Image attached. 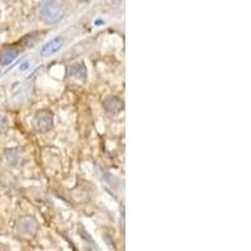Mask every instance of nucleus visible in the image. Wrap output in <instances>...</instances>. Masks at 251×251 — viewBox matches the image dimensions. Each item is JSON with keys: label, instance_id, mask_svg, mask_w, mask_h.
Instances as JSON below:
<instances>
[{"label": "nucleus", "instance_id": "0eeeda50", "mask_svg": "<svg viewBox=\"0 0 251 251\" xmlns=\"http://www.w3.org/2000/svg\"><path fill=\"white\" fill-rule=\"evenodd\" d=\"M103 107L108 113L116 114L122 111L123 102L118 97H108L103 102Z\"/></svg>", "mask_w": 251, "mask_h": 251}, {"label": "nucleus", "instance_id": "39448f33", "mask_svg": "<svg viewBox=\"0 0 251 251\" xmlns=\"http://www.w3.org/2000/svg\"><path fill=\"white\" fill-rule=\"evenodd\" d=\"M20 50L14 46H9L0 50V67H6L12 64L19 55Z\"/></svg>", "mask_w": 251, "mask_h": 251}, {"label": "nucleus", "instance_id": "f257e3e1", "mask_svg": "<svg viewBox=\"0 0 251 251\" xmlns=\"http://www.w3.org/2000/svg\"><path fill=\"white\" fill-rule=\"evenodd\" d=\"M66 15V8L60 0H46L39 5V19L47 25L59 23Z\"/></svg>", "mask_w": 251, "mask_h": 251}, {"label": "nucleus", "instance_id": "20e7f679", "mask_svg": "<svg viewBox=\"0 0 251 251\" xmlns=\"http://www.w3.org/2000/svg\"><path fill=\"white\" fill-rule=\"evenodd\" d=\"M64 44V38L58 35V37L53 38L51 40H49L48 43H46L40 50V55L43 57H50V55L55 54L58 50H60Z\"/></svg>", "mask_w": 251, "mask_h": 251}, {"label": "nucleus", "instance_id": "f03ea898", "mask_svg": "<svg viewBox=\"0 0 251 251\" xmlns=\"http://www.w3.org/2000/svg\"><path fill=\"white\" fill-rule=\"evenodd\" d=\"M34 126L38 132L40 133H46L50 131L53 127V114L48 109H42L35 113L34 117Z\"/></svg>", "mask_w": 251, "mask_h": 251}, {"label": "nucleus", "instance_id": "423d86ee", "mask_svg": "<svg viewBox=\"0 0 251 251\" xmlns=\"http://www.w3.org/2000/svg\"><path fill=\"white\" fill-rule=\"evenodd\" d=\"M68 75L71 78H73V79H78V80L86 79L87 68L86 66H84V63L79 62V63L72 64L68 69Z\"/></svg>", "mask_w": 251, "mask_h": 251}, {"label": "nucleus", "instance_id": "7ed1b4c3", "mask_svg": "<svg viewBox=\"0 0 251 251\" xmlns=\"http://www.w3.org/2000/svg\"><path fill=\"white\" fill-rule=\"evenodd\" d=\"M15 227H17V230L19 234L33 235V234H35V231H37L38 224H37V221L33 219V217L24 216V217H22V219L18 220V223H17V225H15Z\"/></svg>", "mask_w": 251, "mask_h": 251}, {"label": "nucleus", "instance_id": "1a4fd4ad", "mask_svg": "<svg viewBox=\"0 0 251 251\" xmlns=\"http://www.w3.org/2000/svg\"><path fill=\"white\" fill-rule=\"evenodd\" d=\"M1 1H4V3H6V4H12V3H14L15 0H1Z\"/></svg>", "mask_w": 251, "mask_h": 251}, {"label": "nucleus", "instance_id": "6e6552de", "mask_svg": "<svg viewBox=\"0 0 251 251\" xmlns=\"http://www.w3.org/2000/svg\"><path fill=\"white\" fill-rule=\"evenodd\" d=\"M8 125H9V121L8 118H6V116L0 114V132L8 128Z\"/></svg>", "mask_w": 251, "mask_h": 251}]
</instances>
